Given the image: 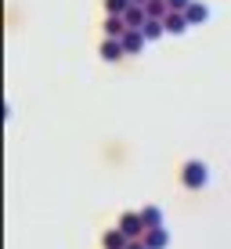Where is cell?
<instances>
[{
  "mask_svg": "<svg viewBox=\"0 0 231 249\" xmlns=\"http://www.w3.org/2000/svg\"><path fill=\"white\" fill-rule=\"evenodd\" d=\"M134 7V0H105V11L108 15H126Z\"/></svg>",
  "mask_w": 231,
  "mask_h": 249,
  "instance_id": "14",
  "label": "cell"
},
{
  "mask_svg": "<svg viewBox=\"0 0 231 249\" xmlns=\"http://www.w3.org/2000/svg\"><path fill=\"white\" fill-rule=\"evenodd\" d=\"M166 4H170V11H181V15H184L188 7L195 4V0H166Z\"/></svg>",
  "mask_w": 231,
  "mask_h": 249,
  "instance_id": "15",
  "label": "cell"
},
{
  "mask_svg": "<svg viewBox=\"0 0 231 249\" xmlns=\"http://www.w3.org/2000/svg\"><path fill=\"white\" fill-rule=\"evenodd\" d=\"M162 25H166V33H174V36H181V33H188V29H192L188 15H181V11H170L166 18H162Z\"/></svg>",
  "mask_w": 231,
  "mask_h": 249,
  "instance_id": "3",
  "label": "cell"
},
{
  "mask_svg": "<svg viewBox=\"0 0 231 249\" xmlns=\"http://www.w3.org/2000/svg\"><path fill=\"white\" fill-rule=\"evenodd\" d=\"M123 18H126V25H130V29H144V22H148V11H144V7H138V4H134L130 11L123 15Z\"/></svg>",
  "mask_w": 231,
  "mask_h": 249,
  "instance_id": "10",
  "label": "cell"
},
{
  "mask_svg": "<svg viewBox=\"0 0 231 249\" xmlns=\"http://www.w3.org/2000/svg\"><path fill=\"white\" fill-rule=\"evenodd\" d=\"M101 246H105V249H126V246H130V238H126L119 228H108L105 235H101Z\"/></svg>",
  "mask_w": 231,
  "mask_h": 249,
  "instance_id": "6",
  "label": "cell"
},
{
  "mask_svg": "<svg viewBox=\"0 0 231 249\" xmlns=\"http://www.w3.org/2000/svg\"><path fill=\"white\" fill-rule=\"evenodd\" d=\"M184 15H188V22H192V25H202V22H206V18H210V7H206V4H202V0H195V4H192V7H188V11H184Z\"/></svg>",
  "mask_w": 231,
  "mask_h": 249,
  "instance_id": "9",
  "label": "cell"
},
{
  "mask_svg": "<svg viewBox=\"0 0 231 249\" xmlns=\"http://www.w3.org/2000/svg\"><path fill=\"white\" fill-rule=\"evenodd\" d=\"M181 184L188 188V192H202V188L210 184V166L202 159H188L181 166Z\"/></svg>",
  "mask_w": 231,
  "mask_h": 249,
  "instance_id": "1",
  "label": "cell"
},
{
  "mask_svg": "<svg viewBox=\"0 0 231 249\" xmlns=\"http://www.w3.org/2000/svg\"><path fill=\"white\" fill-rule=\"evenodd\" d=\"M144 246L148 249H166L170 246V231L166 228H152L148 235H144Z\"/></svg>",
  "mask_w": 231,
  "mask_h": 249,
  "instance_id": "8",
  "label": "cell"
},
{
  "mask_svg": "<svg viewBox=\"0 0 231 249\" xmlns=\"http://www.w3.org/2000/svg\"><path fill=\"white\" fill-rule=\"evenodd\" d=\"M144 44H148V40H144V33H141V29H126V33H123V47H126V54H138V51H144Z\"/></svg>",
  "mask_w": 231,
  "mask_h": 249,
  "instance_id": "5",
  "label": "cell"
},
{
  "mask_svg": "<svg viewBox=\"0 0 231 249\" xmlns=\"http://www.w3.org/2000/svg\"><path fill=\"white\" fill-rule=\"evenodd\" d=\"M126 249H148V246H144V238H134V242L126 246Z\"/></svg>",
  "mask_w": 231,
  "mask_h": 249,
  "instance_id": "16",
  "label": "cell"
},
{
  "mask_svg": "<svg viewBox=\"0 0 231 249\" xmlns=\"http://www.w3.org/2000/svg\"><path fill=\"white\" fill-rule=\"evenodd\" d=\"M101 58H105V62H119V58H126L123 40H105V44H101Z\"/></svg>",
  "mask_w": 231,
  "mask_h": 249,
  "instance_id": "7",
  "label": "cell"
},
{
  "mask_svg": "<svg viewBox=\"0 0 231 249\" xmlns=\"http://www.w3.org/2000/svg\"><path fill=\"white\" fill-rule=\"evenodd\" d=\"M134 4H138V7H148V0H134Z\"/></svg>",
  "mask_w": 231,
  "mask_h": 249,
  "instance_id": "17",
  "label": "cell"
},
{
  "mask_svg": "<svg viewBox=\"0 0 231 249\" xmlns=\"http://www.w3.org/2000/svg\"><path fill=\"white\" fill-rule=\"evenodd\" d=\"M144 11H148V18L162 22V18L170 15V4H166V0H148V7H144Z\"/></svg>",
  "mask_w": 231,
  "mask_h": 249,
  "instance_id": "12",
  "label": "cell"
},
{
  "mask_svg": "<svg viewBox=\"0 0 231 249\" xmlns=\"http://www.w3.org/2000/svg\"><path fill=\"white\" fill-rule=\"evenodd\" d=\"M126 29H130V25H126L123 15H108L105 18V40H123Z\"/></svg>",
  "mask_w": 231,
  "mask_h": 249,
  "instance_id": "4",
  "label": "cell"
},
{
  "mask_svg": "<svg viewBox=\"0 0 231 249\" xmlns=\"http://www.w3.org/2000/svg\"><path fill=\"white\" fill-rule=\"evenodd\" d=\"M141 220H144V228H162V210H159V206H144V210H141Z\"/></svg>",
  "mask_w": 231,
  "mask_h": 249,
  "instance_id": "11",
  "label": "cell"
},
{
  "mask_svg": "<svg viewBox=\"0 0 231 249\" xmlns=\"http://www.w3.org/2000/svg\"><path fill=\"white\" fill-rule=\"evenodd\" d=\"M116 228L123 231L130 242H134V238H144V235H148V228H144V220H141V210H126L123 217H119V224H116Z\"/></svg>",
  "mask_w": 231,
  "mask_h": 249,
  "instance_id": "2",
  "label": "cell"
},
{
  "mask_svg": "<svg viewBox=\"0 0 231 249\" xmlns=\"http://www.w3.org/2000/svg\"><path fill=\"white\" fill-rule=\"evenodd\" d=\"M144 40H159L162 36V33H166V25H162V22H156V18H148V22H144Z\"/></svg>",
  "mask_w": 231,
  "mask_h": 249,
  "instance_id": "13",
  "label": "cell"
}]
</instances>
